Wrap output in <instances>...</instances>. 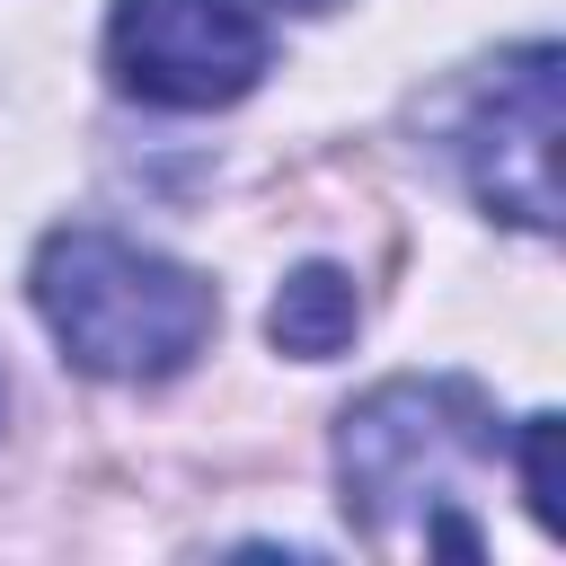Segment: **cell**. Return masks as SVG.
<instances>
[{"mask_svg":"<svg viewBox=\"0 0 566 566\" xmlns=\"http://www.w3.org/2000/svg\"><path fill=\"white\" fill-rule=\"evenodd\" d=\"M27 292H35L62 363H80L97 380H168L221 327V292L195 265H177L159 248H133L97 221L53 230L27 265Z\"/></svg>","mask_w":566,"mask_h":566,"instance_id":"obj_2","label":"cell"},{"mask_svg":"<svg viewBox=\"0 0 566 566\" xmlns=\"http://www.w3.org/2000/svg\"><path fill=\"white\" fill-rule=\"evenodd\" d=\"M504 469V416L478 380H380L371 398L345 407L336 424V478H345V522L371 548H451L478 557L469 486Z\"/></svg>","mask_w":566,"mask_h":566,"instance_id":"obj_1","label":"cell"},{"mask_svg":"<svg viewBox=\"0 0 566 566\" xmlns=\"http://www.w3.org/2000/svg\"><path fill=\"white\" fill-rule=\"evenodd\" d=\"M354 327H363V301H354V274H336V265H301V274H283V292H274V310H265V336H274L292 363H327V354H345Z\"/></svg>","mask_w":566,"mask_h":566,"instance_id":"obj_5","label":"cell"},{"mask_svg":"<svg viewBox=\"0 0 566 566\" xmlns=\"http://www.w3.org/2000/svg\"><path fill=\"white\" fill-rule=\"evenodd\" d=\"M265 9H292V18H318V9H336V0H265Z\"/></svg>","mask_w":566,"mask_h":566,"instance_id":"obj_7","label":"cell"},{"mask_svg":"<svg viewBox=\"0 0 566 566\" xmlns=\"http://www.w3.org/2000/svg\"><path fill=\"white\" fill-rule=\"evenodd\" d=\"M522 504L539 531H557V416H522Z\"/></svg>","mask_w":566,"mask_h":566,"instance_id":"obj_6","label":"cell"},{"mask_svg":"<svg viewBox=\"0 0 566 566\" xmlns=\"http://www.w3.org/2000/svg\"><path fill=\"white\" fill-rule=\"evenodd\" d=\"M274 44L239 0H115L106 18V71L142 106H230L265 80Z\"/></svg>","mask_w":566,"mask_h":566,"instance_id":"obj_3","label":"cell"},{"mask_svg":"<svg viewBox=\"0 0 566 566\" xmlns=\"http://www.w3.org/2000/svg\"><path fill=\"white\" fill-rule=\"evenodd\" d=\"M469 195L513 230H557V44L495 53L460 115Z\"/></svg>","mask_w":566,"mask_h":566,"instance_id":"obj_4","label":"cell"}]
</instances>
